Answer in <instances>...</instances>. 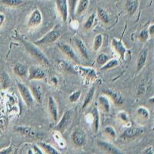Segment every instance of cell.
I'll use <instances>...</instances> for the list:
<instances>
[{"mask_svg": "<svg viewBox=\"0 0 154 154\" xmlns=\"http://www.w3.org/2000/svg\"><path fill=\"white\" fill-rule=\"evenodd\" d=\"M23 42L25 48L26 49V50L33 57H35L39 63H41L42 65L46 66H50V62L49 61L48 58L45 56V54L38 47H36L34 44L28 42V41L23 40Z\"/></svg>", "mask_w": 154, "mask_h": 154, "instance_id": "1", "label": "cell"}, {"mask_svg": "<svg viewBox=\"0 0 154 154\" xmlns=\"http://www.w3.org/2000/svg\"><path fill=\"white\" fill-rule=\"evenodd\" d=\"M17 87L25 103L26 104L27 106H32L34 105V97L29 89L26 85L23 84V82H17Z\"/></svg>", "mask_w": 154, "mask_h": 154, "instance_id": "2", "label": "cell"}, {"mask_svg": "<svg viewBox=\"0 0 154 154\" xmlns=\"http://www.w3.org/2000/svg\"><path fill=\"white\" fill-rule=\"evenodd\" d=\"M60 35H61V32H60V30L55 28L53 30L49 31L42 38L36 41L35 44L39 46V45H46V44L53 43V42H56L58 38H60Z\"/></svg>", "mask_w": 154, "mask_h": 154, "instance_id": "3", "label": "cell"}, {"mask_svg": "<svg viewBox=\"0 0 154 154\" xmlns=\"http://www.w3.org/2000/svg\"><path fill=\"white\" fill-rule=\"evenodd\" d=\"M72 140L75 146H82L86 141V132L80 128L75 129L72 134Z\"/></svg>", "mask_w": 154, "mask_h": 154, "instance_id": "4", "label": "cell"}, {"mask_svg": "<svg viewBox=\"0 0 154 154\" xmlns=\"http://www.w3.org/2000/svg\"><path fill=\"white\" fill-rule=\"evenodd\" d=\"M144 133V129L142 127H128L123 131V134L121 135V138L126 140V139H133L139 137Z\"/></svg>", "mask_w": 154, "mask_h": 154, "instance_id": "5", "label": "cell"}, {"mask_svg": "<svg viewBox=\"0 0 154 154\" xmlns=\"http://www.w3.org/2000/svg\"><path fill=\"white\" fill-rule=\"evenodd\" d=\"M72 112L71 110H67L66 111L65 113L63 114V117L61 118L60 121L58 123V124L56 126V130L57 131L60 132V133H63L64 130H65L66 128L67 127V126L69 125V123H70L71 119H72Z\"/></svg>", "mask_w": 154, "mask_h": 154, "instance_id": "6", "label": "cell"}, {"mask_svg": "<svg viewBox=\"0 0 154 154\" xmlns=\"http://www.w3.org/2000/svg\"><path fill=\"white\" fill-rule=\"evenodd\" d=\"M104 93L106 95H108L112 100H113L114 103L117 106H121L123 103V101H124V98L123 96H122L120 93L116 91L115 89H104L103 90Z\"/></svg>", "mask_w": 154, "mask_h": 154, "instance_id": "7", "label": "cell"}, {"mask_svg": "<svg viewBox=\"0 0 154 154\" xmlns=\"http://www.w3.org/2000/svg\"><path fill=\"white\" fill-rule=\"evenodd\" d=\"M56 3L63 22H66L69 15L68 1L67 0H56Z\"/></svg>", "mask_w": 154, "mask_h": 154, "instance_id": "8", "label": "cell"}, {"mask_svg": "<svg viewBox=\"0 0 154 154\" xmlns=\"http://www.w3.org/2000/svg\"><path fill=\"white\" fill-rule=\"evenodd\" d=\"M112 46L113 49H115L116 52L119 54L120 58L123 60H125V56L126 53V48L125 47L124 44L123 43L121 39L119 38H113L112 39Z\"/></svg>", "mask_w": 154, "mask_h": 154, "instance_id": "9", "label": "cell"}, {"mask_svg": "<svg viewBox=\"0 0 154 154\" xmlns=\"http://www.w3.org/2000/svg\"><path fill=\"white\" fill-rule=\"evenodd\" d=\"M58 46H59V48L60 49V50L63 53H65L68 57H69L73 61L76 62V63H79V57L76 55V53L74 52V50L72 49V48L71 46H69L68 44L66 43H59Z\"/></svg>", "mask_w": 154, "mask_h": 154, "instance_id": "10", "label": "cell"}, {"mask_svg": "<svg viewBox=\"0 0 154 154\" xmlns=\"http://www.w3.org/2000/svg\"><path fill=\"white\" fill-rule=\"evenodd\" d=\"M46 76V72L39 67L31 66L29 69V79H42Z\"/></svg>", "mask_w": 154, "mask_h": 154, "instance_id": "11", "label": "cell"}, {"mask_svg": "<svg viewBox=\"0 0 154 154\" xmlns=\"http://www.w3.org/2000/svg\"><path fill=\"white\" fill-rule=\"evenodd\" d=\"M76 69V72H79L82 76L85 77L86 79H88L89 81L94 80L95 79H96V77H97V75H96V72H95V70L92 69L77 66Z\"/></svg>", "mask_w": 154, "mask_h": 154, "instance_id": "12", "label": "cell"}, {"mask_svg": "<svg viewBox=\"0 0 154 154\" xmlns=\"http://www.w3.org/2000/svg\"><path fill=\"white\" fill-rule=\"evenodd\" d=\"M42 13L38 9H35L32 12L31 16L28 21V25L29 27H35L42 23Z\"/></svg>", "mask_w": 154, "mask_h": 154, "instance_id": "13", "label": "cell"}, {"mask_svg": "<svg viewBox=\"0 0 154 154\" xmlns=\"http://www.w3.org/2000/svg\"><path fill=\"white\" fill-rule=\"evenodd\" d=\"M98 146L103 150L106 151V152L112 154H119L121 153L120 150L117 149L116 147L114 146L112 144L109 143L104 142V141H98Z\"/></svg>", "mask_w": 154, "mask_h": 154, "instance_id": "14", "label": "cell"}, {"mask_svg": "<svg viewBox=\"0 0 154 154\" xmlns=\"http://www.w3.org/2000/svg\"><path fill=\"white\" fill-rule=\"evenodd\" d=\"M48 108L49 111L51 114V116L53 119L54 122H57L58 120V108L57 105L54 99L52 96L49 97V101H48Z\"/></svg>", "mask_w": 154, "mask_h": 154, "instance_id": "15", "label": "cell"}, {"mask_svg": "<svg viewBox=\"0 0 154 154\" xmlns=\"http://www.w3.org/2000/svg\"><path fill=\"white\" fill-rule=\"evenodd\" d=\"M74 41H75V46H76L77 48H78V49H79V53H81V55H82V56H83L86 60H89V52H88V49L87 48H86L84 42H82L80 38H78V37L75 38Z\"/></svg>", "mask_w": 154, "mask_h": 154, "instance_id": "16", "label": "cell"}, {"mask_svg": "<svg viewBox=\"0 0 154 154\" xmlns=\"http://www.w3.org/2000/svg\"><path fill=\"white\" fill-rule=\"evenodd\" d=\"M139 6V0H126V9L130 16H133L137 12Z\"/></svg>", "mask_w": 154, "mask_h": 154, "instance_id": "17", "label": "cell"}, {"mask_svg": "<svg viewBox=\"0 0 154 154\" xmlns=\"http://www.w3.org/2000/svg\"><path fill=\"white\" fill-rule=\"evenodd\" d=\"M16 130L19 133H22V134L26 136L29 137H38V133L32 130L31 128L29 127H26V126H18L16 128Z\"/></svg>", "mask_w": 154, "mask_h": 154, "instance_id": "18", "label": "cell"}, {"mask_svg": "<svg viewBox=\"0 0 154 154\" xmlns=\"http://www.w3.org/2000/svg\"><path fill=\"white\" fill-rule=\"evenodd\" d=\"M147 55H148V50L146 49H143V50L140 53V56L138 57V61H137V70L140 71L143 68L144 65H145L146 62Z\"/></svg>", "mask_w": 154, "mask_h": 154, "instance_id": "19", "label": "cell"}, {"mask_svg": "<svg viewBox=\"0 0 154 154\" xmlns=\"http://www.w3.org/2000/svg\"><path fill=\"white\" fill-rule=\"evenodd\" d=\"M14 72L19 77H26L28 75V69H27L26 66H24L22 63H16L15 65L14 69Z\"/></svg>", "mask_w": 154, "mask_h": 154, "instance_id": "20", "label": "cell"}, {"mask_svg": "<svg viewBox=\"0 0 154 154\" xmlns=\"http://www.w3.org/2000/svg\"><path fill=\"white\" fill-rule=\"evenodd\" d=\"M32 94L34 96L35 100L38 102V103H42V88L38 85H34L31 88Z\"/></svg>", "mask_w": 154, "mask_h": 154, "instance_id": "21", "label": "cell"}, {"mask_svg": "<svg viewBox=\"0 0 154 154\" xmlns=\"http://www.w3.org/2000/svg\"><path fill=\"white\" fill-rule=\"evenodd\" d=\"M89 0H79L78 5H76V9H75V14L78 16H81L85 12V11L87 9L89 6Z\"/></svg>", "mask_w": 154, "mask_h": 154, "instance_id": "22", "label": "cell"}, {"mask_svg": "<svg viewBox=\"0 0 154 154\" xmlns=\"http://www.w3.org/2000/svg\"><path fill=\"white\" fill-rule=\"evenodd\" d=\"M95 89H96V87L95 86H92L89 90L88 91L87 94H86V97H85L84 102H83V104H82V109H85L89 103H90V102L92 101L93 98V96L95 94Z\"/></svg>", "mask_w": 154, "mask_h": 154, "instance_id": "23", "label": "cell"}, {"mask_svg": "<svg viewBox=\"0 0 154 154\" xmlns=\"http://www.w3.org/2000/svg\"><path fill=\"white\" fill-rule=\"evenodd\" d=\"M99 103H100V106L103 109L104 112H109V110H110V106H109V100L106 96H100V98H99Z\"/></svg>", "mask_w": 154, "mask_h": 154, "instance_id": "24", "label": "cell"}, {"mask_svg": "<svg viewBox=\"0 0 154 154\" xmlns=\"http://www.w3.org/2000/svg\"><path fill=\"white\" fill-rule=\"evenodd\" d=\"M39 146L42 147V149H44V151H46V152L49 154H59L60 152H58L57 149H56L53 146H52L49 144L46 143L41 142L39 143Z\"/></svg>", "mask_w": 154, "mask_h": 154, "instance_id": "25", "label": "cell"}, {"mask_svg": "<svg viewBox=\"0 0 154 154\" xmlns=\"http://www.w3.org/2000/svg\"><path fill=\"white\" fill-rule=\"evenodd\" d=\"M97 16H98L99 19H100L103 23H105V24L108 23L109 21L108 14H107V12H106L104 9H99L98 12H97Z\"/></svg>", "mask_w": 154, "mask_h": 154, "instance_id": "26", "label": "cell"}, {"mask_svg": "<svg viewBox=\"0 0 154 154\" xmlns=\"http://www.w3.org/2000/svg\"><path fill=\"white\" fill-rule=\"evenodd\" d=\"M119 64V61L117 60H111L109 61H107L103 66L101 67V70H108L109 69L114 68V67L117 66Z\"/></svg>", "mask_w": 154, "mask_h": 154, "instance_id": "27", "label": "cell"}, {"mask_svg": "<svg viewBox=\"0 0 154 154\" xmlns=\"http://www.w3.org/2000/svg\"><path fill=\"white\" fill-rule=\"evenodd\" d=\"M103 44V35L101 34H98L94 38L93 42V50L97 51L100 49Z\"/></svg>", "mask_w": 154, "mask_h": 154, "instance_id": "28", "label": "cell"}, {"mask_svg": "<svg viewBox=\"0 0 154 154\" xmlns=\"http://www.w3.org/2000/svg\"><path fill=\"white\" fill-rule=\"evenodd\" d=\"M59 66H60V68L62 69L63 70H65L66 72H71V73H75V71L71 65H69V63H67L65 61H60V64Z\"/></svg>", "mask_w": 154, "mask_h": 154, "instance_id": "29", "label": "cell"}, {"mask_svg": "<svg viewBox=\"0 0 154 154\" xmlns=\"http://www.w3.org/2000/svg\"><path fill=\"white\" fill-rule=\"evenodd\" d=\"M95 19H96V13H93L89 16V17L88 18L86 22L84 24V29L86 30H89L92 28L93 23L95 22Z\"/></svg>", "mask_w": 154, "mask_h": 154, "instance_id": "30", "label": "cell"}, {"mask_svg": "<svg viewBox=\"0 0 154 154\" xmlns=\"http://www.w3.org/2000/svg\"><path fill=\"white\" fill-rule=\"evenodd\" d=\"M1 2L8 6H17L23 3V0H2Z\"/></svg>", "mask_w": 154, "mask_h": 154, "instance_id": "31", "label": "cell"}, {"mask_svg": "<svg viewBox=\"0 0 154 154\" xmlns=\"http://www.w3.org/2000/svg\"><path fill=\"white\" fill-rule=\"evenodd\" d=\"M137 113L140 116L143 117V119H148L149 117V112L145 107H140L137 109Z\"/></svg>", "mask_w": 154, "mask_h": 154, "instance_id": "32", "label": "cell"}, {"mask_svg": "<svg viewBox=\"0 0 154 154\" xmlns=\"http://www.w3.org/2000/svg\"><path fill=\"white\" fill-rule=\"evenodd\" d=\"M108 60L109 56L107 55L104 54V53H101V54L99 55L97 59H96V63H98L99 65L103 66Z\"/></svg>", "mask_w": 154, "mask_h": 154, "instance_id": "33", "label": "cell"}, {"mask_svg": "<svg viewBox=\"0 0 154 154\" xmlns=\"http://www.w3.org/2000/svg\"><path fill=\"white\" fill-rule=\"evenodd\" d=\"M80 96H81V91H79V90L75 91L72 94L70 95L69 97V102H71V103H75L77 100H79Z\"/></svg>", "mask_w": 154, "mask_h": 154, "instance_id": "34", "label": "cell"}, {"mask_svg": "<svg viewBox=\"0 0 154 154\" xmlns=\"http://www.w3.org/2000/svg\"><path fill=\"white\" fill-rule=\"evenodd\" d=\"M104 133H105L106 135L109 136V137H112V138H115L116 137L115 130L112 127H111V126H106L104 129Z\"/></svg>", "mask_w": 154, "mask_h": 154, "instance_id": "35", "label": "cell"}, {"mask_svg": "<svg viewBox=\"0 0 154 154\" xmlns=\"http://www.w3.org/2000/svg\"><path fill=\"white\" fill-rule=\"evenodd\" d=\"M69 2L68 6L70 8V12L72 14H73L75 12V9H76V5H77V1L78 0H67Z\"/></svg>", "mask_w": 154, "mask_h": 154, "instance_id": "36", "label": "cell"}, {"mask_svg": "<svg viewBox=\"0 0 154 154\" xmlns=\"http://www.w3.org/2000/svg\"><path fill=\"white\" fill-rule=\"evenodd\" d=\"M149 32H148V30L146 29H143V30L141 32H140V38L141 39V40L143 41H146L147 40V38H148V37H149Z\"/></svg>", "mask_w": 154, "mask_h": 154, "instance_id": "37", "label": "cell"}, {"mask_svg": "<svg viewBox=\"0 0 154 154\" xmlns=\"http://www.w3.org/2000/svg\"><path fill=\"white\" fill-rule=\"evenodd\" d=\"M119 116L121 119V120L123 121V122H128L129 121V118H128V115L126 112H120L119 113Z\"/></svg>", "mask_w": 154, "mask_h": 154, "instance_id": "38", "label": "cell"}, {"mask_svg": "<svg viewBox=\"0 0 154 154\" xmlns=\"http://www.w3.org/2000/svg\"><path fill=\"white\" fill-rule=\"evenodd\" d=\"M5 19V16L3 13H0V27L2 26Z\"/></svg>", "mask_w": 154, "mask_h": 154, "instance_id": "39", "label": "cell"}, {"mask_svg": "<svg viewBox=\"0 0 154 154\" xmlns=\"http://www.w3.org/2000/svg\"><path fill=\"white\" fill-rule=\"evenodd\" d=\"M145 153H153V149H152V146H149V148H147L145 150Z\"/></svg>", "mask_w": 154, "mask_h": 154, "instance_id": "40", "label": "cell"}, {"mask_svg": "<svg viewBox=\"0 0 154 154\" xmlns=\"http://www.w3.org/2000/svg\"><path fill=\"white\" fill-rule=\"evenodd\" d=\"M11 147L10 148H7V149H2V150H0V153H9L11 152Z\"/></svg>", "mask_w": 154, "mask_h": 154, "instance_id": "41", "label": "cell"}, {"mask_svg": "<svg viewBox=\"0 0 154 154\" xmlns=\"http://www.w3.org/2000/svg\"><path fill=\"white\" fill-rule=\"evenodd\" d=\"M153 27H154V26H153V24H152L150 26H149V34H150V35H153V34H154V32H153Z\"/></svg>", "mask_w": 154, "mask_h": 154, "instance_id": "42", "label": "cell"}]
</instances>
